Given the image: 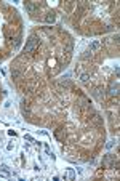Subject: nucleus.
I'll return each mask as SVG.
<instances>
[{
	"instance_id": "obj_9",
	"label": "nucleus",
	"mask_w": 120,
	"mask_h": 181,
	"mask_svg": "<svg viewBox=\"0 0 120 181\" xmlns=\"http://www.w3.org/2000/svg\"><path fill=\"white\" fill-rule=\"evenodd\" d=\"M11 76H13V79H18V77H21V70H18V69H13V70H11Z\"/></svg>"
},
{
	"instance_id": "obj_2",
	"label": "nucleus",
	"mask_w": 120,
	"mask_h": 181,
	"mask_svg": "<svg viewBox=\"0 0 120 181\" xmlns=\"http://www.w3.org/2000/svg\"><path fill=\"white\" fill-rule=\"evenodd\" d=\"M114 159H115V156H112V154H107V156L104 157V160H102V167H106V168H110V167L114 165Z\"/></svg>"
},
{
	"instance_id": "obj_5",
	"label": "nucleus",
	"mask_w": 120,
	"mask_h": 181,
	"mask_svg": "<svg viewBox=\"0 0 120 181\" xmlns=\"http://www.w3.org/2000/svg\"><path fill=\"white\" fill-rule=\"evenodd\" d=\"M54 136H56L59 141H63L64 136H66V131H64V130H56V131H54Z\"/></svg>"
},
{
	"instance_id": "obj_6",
	"label": "nucleus",
	"mask_w": 120,
	"mask_h": 181,
	"mask_svg": "<svg viewBox=\"0 0 120 181\" xmlns=\"http://www.w3.org/2000/svg\"><path fill=\"white\" fill-rule=\"evenodd\" d=\"M109 95L110 96H117L118 95V87L117 85H112V87L109 88Z\"/></svg>"
},
{
	"instance_id": "obj_8",
	"label": "nucleus",
	"mask_w": 120,
	"mask_h": 181,
	"mask_svg": "<svg viewBox=\"0 0 120 181\" xmlns=\"http://www.w3.org/2000/svg\"><path fill=\"white\" fill-rule=\"evenodd\" d=\"M54 19H56V16H54L53 13H48V15L45 16V21H46V23H54Z\"/></svg>"
},
{
	"instance_id": "obj_4",
	"label": "nucleus",
	"mask_w": 120,
	"mask_h": 181,
	"mask_svg": "<svg viewBox=\"0 0 120 181\" xmlns=\"http://www.w3.org/2000/svg\"><path fill=\"white\" fill-rule=\"evenodd\" d=\"M93 95H95V98L96 99H102V98H104V88H96V90L95 91H93Z\"/></svg>"
},
{
	"instance_id": "obj_10",
	"label": "nucleus",
	"mask_w": 120,
	"mask_h": 181,
	"mask_svg": "<svg viewBox=\"0 0 120 181\" xmlns=\"http://www.w3.org/2000/svg\"><path fill=\"white\" fill-rule=\"evenodd\" d=\"M26 8L29 10V13H34V11H35V5H32V3H26Z\"/></svg>"
},
{
	"instance_id": "obj_1",
	"label": "nucleus",
	"mask_w": 120,
	"mask_h": 181,
	"mask_svg": "<svg viewBox=\"0 0 120 181\" xmlns=\"http://www.w3.org/2000/svg\"><path fill=\"white\" fill-rule=\"evenodd\" d=\"M37 47H38V39L35 37V35H32V37L27 40V43H26L24 51H26V53H32V51H35Z\"/></svg>"
},
{
	"instance_id": "obj_7",
	"label": "nucleus",
	"mask_w": 120,
	"mask_h": 181,
	"mask_svg": "<svg viewBox=\"0 0 120 181\" xmlns=\"http://www.w3.org/2000/svg\"><path fill=\"white\" fill-rule=\"evenodd\" d=\"M66 178H67V179H74V178H75V171L72 170V168H69V170L66 171Z\"/></svg>"
},
{
	"instance_id": "obj_3",
	"label": "nucleus",
	"mask_w": 120,
	"mask_h": 181,
	"mask_svg": "<svg viewBox=\"0 0 120 181\" xmlns=\"http://www.w3.org/2000/svg\"><path fill=\"white\" fill-rule=\"evenodd\" d=\"M99 48H101V42H93L91 45L88 47V51H90V53L93 55V53H95V51H98Z\"/></svg>"
},
{
	"instance_id": "obj_11",
	"label": "nucleus",
	"mask_w": 120,
	"mask_h": 181,
	"mask_svg": "<svg viewBox=\"0 0 120 181\" xmlns=\"http://www.w3.org/2000/svg\"><path fill=\"white\" fill-rule=\"evenodd\" d=\"M88 79H90V76H88L87 72H85V74H82V76H80V80H82V82H88Z\"/></svg>"
}]
</instances>
